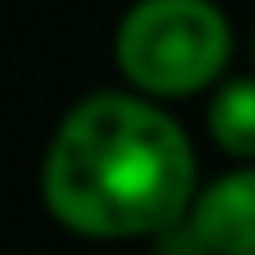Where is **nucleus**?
Here are the masks:
<instances>
[{"mask_svg":"<svg viewBox=\"0 0 255 255\" xmlns=\"http://www.w3.org/2000/svg\"><path fill=\"white\" fill-rule=\"evenodd\" d=\"M199 184L184 123L128 85L76 100L47 137L38 175L47 213L90 241L161 237L189 218Z\"/></svg>","mask_w":255,"mask_h":255,"instance_id":"f257e3e1","label":"nucleus"},{"mask_svg":"<svg viewBox=\"0 0 255 255\" xmlns=\"http://www.w3.org/2000/svg\"><path fill=\"white\" fill-rule=\"evenodd\" d=\"M237 33L218 0H132L114 28V66L151 100L208 95L232 71Z\"/></svg>","mask_w":255,"mask_h":255,"instance_id":"f03ea898","label":"nucleus"},{"mask_svg":"<svg viewBox=\"0 0 255 255\" xmlns=\"http://www.w3.org/2000/svg\"><path fill=\"white\" fill-rule=\"evenodd\" d=\"M189 227L208 255H255V161H237L232 170L199 184Z\"/></svg>","mask_w":255,"mask_h":255,"instance_id":"7ed1b4c3","label":"nucleus"},{"mask_svg":"<svg viewBox=\"0 0 255 255\" xmlns=\"http://www.w3.org/2000/svg\"><path fill=\"white\" fill-rule=\"evenodd\" d=\"M213 146L232 161H255V71L251 76H222L208 90V109H203Z\"/></svg>","mask_w":255,"mask_h":255,"instance_id":"20e7f679","label":"nucleus"},{"mask_svg":"<svg viewBox=\"0 0 255 255\" xmlns=\"http://www.w3.org/2000/svg\"><path fill=\"white\" fill-rule=\"evenodd\" d=\"M251 71H255V38H251Z\"/></svg>","mask_w":255,"mask_h":255,"instance_id":"39448f33","label":"nucleus"}]
</instances>
